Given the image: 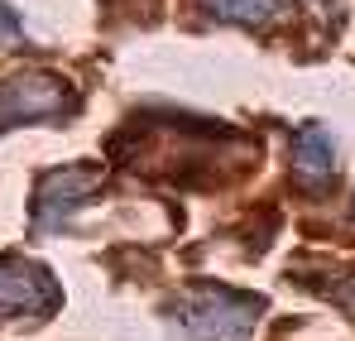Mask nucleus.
I'll return each mask as SVG.
<instances>
[{
  "instance_id": "nucleus-1",
  "label": "nucleus",
  "mask_w": 355,
  "mask_h": 341,
  "mask_svg": "<svg viewBox=\"0 0 355 341\" xmlns=\"http://www.w3.org/2000/svg\"><path fill=\"white\" fill-rule=\"evenodd\" d=\"M264 303L254 293H236V288L197 284L178 298V322L192 341H250L259 327Z\"/></svg>"
},
{
  "instance_id": "nucleus-2",
  "label": "nucleus",
  "mask_w": 355,
  "mask_h": 341,
  "mask_svg": "<svg viewBox=\"0 0 355 341\" xmlns=\"http://www.w3.org/2000/svg\"><path fill=\"white\" fill-rule=\"evenodd\" d=\"M106 183V169L101 164H67V169H49L34 188V231L39 235H53L62 231L87 202L92 192Z\"/></svg>"
},
{
  "instance_id": "nucleus-3",
  "label": "nucleus",
  "mask_w": 355,
  "mask_h": 341,
  "mask_svg": "<svg viewBox=\"0 0 355 341\" xmlns=\"http://www.w3.org/2000/svg\"><path fill=\"white\" fill-rule=\"evenodd\" d=\"M77 106L72 87L53 72H15L0 82V130L24 120H58Z\"/></svg>"
},
{
  "instance_id": "nucleus-4",
  "label": "nucleus",
  "mask_w": 355,
  "mask_h": 341,
  "mask_svg": "<svg viewBox=\"0 0 355 341\" xmlns=\"http://www.w3.org/2000/svg\"><path fill=\"white\" fill-rule=\"evenodd\" d=\"M58 284L44 265H29L19 255H5L0 260V322L5 317H24V313H39L49 317L58 308Z\"/></svg>"
},
{
  "instance_id": "nucleus-5",
  "label": "nucleus",
  "mask_w": 355,
  "mask_h": 341,
  "mask_svg": "<svg viewBox=\"0 0 355 341\" xmlns=\"http://www.w3.org/2000/svg\"><path fill=\"white\" fill-rule=\"evenodd\" d=\"M293 173L302 183H312V188L336 173V144H331V135L322 125H302L293 135Z\"/></svg>"
},
{
  "instance_id": "nucleus-6",
  "label": "nucleus",
  "mask_w": 355,
  "mask_h": 341,
  "mask_svg": "<svg viewBox=\"0 0 355 341\" xmlns=\"http://www.w3.org/2000/svg\"><path fill=\"white\" fill-rule=\"evenodd\" d=\"M202 5L231 24H274L284 15V0H202Z\"/></svg>"
},
{
  "instance_id": "nucleus-7",
  "label": "nucleus",
  "mask_w": 355,
  "mask_h": 341,
  "mask_svg": "<svg viewBox=\"0 0 355 341\" xmlns=\"http://www.w3.org/2000/svg\"><path fill=\"white\" fill-rule=\"evenodd\" d=\"M10 44H19V19L0 5V49H10Z\"/></svg>"
},
{
  "instance_id": "nucleus-8",
  "label": "nucleus",
  "mask_w": 355,
  "mask_h": 341,
  "mask_svg": "<svg viewBox=\"0 0 355 341\" xmlns=\"http://www.w3.org/2000/svg\"><path fill=\"white\" fill-rule=\"evenodd\" d=\"M331 298H336V303L355 317V279H351V284H336V288H331Z\"/></svg>"
}]
</instances>
